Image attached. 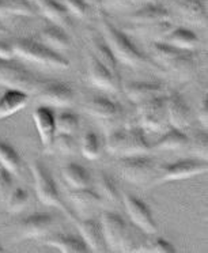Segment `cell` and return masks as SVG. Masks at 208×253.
Segmentation results:
<instances>
[{
    "instance_id": "obj_16",
    "label": "cell",
    "mask_w": 208,
    "mask_h": 253,
    "mask_svg": "<svg viewBox=\"0 0 208 253\" xmlns=\"http://www.w3.org/2000/svg\"><path fill=\"white\" fill-rule=\"evenodd\" d=\"M33 120L36 123V128L39 131L40 139L42 147L46 153L53 151V139L56 135L55 115L49 106H39L34 110Z\"/></svg>"
},
{
    "instance_id": "obj_1",
    "label": "cell",
    "mask_w": 208,
    "mask_h": 253,
    "mask_svg": "<svg viewBox=\"0 0 208 253\" xmlns=\"http://www.w3.org/2000/svg\"><path fill=\"white\" fill-rule=\"evenodd\" d=\"M151 52L157 66L171 72L180 82H189L200 71V57L195 50L178 49L165 41H155Z\"/></svg>"
},
{
    "instance_id": "obj_3",
    "label": "cell",
    "mask_w": 208,
    "mask_h": 253,
    "mask_svg": "<svg viewBox=\"0 0 208 253\" xmlns=\"http://www.w3.org/2000/svg\"><path fill=\"white\" fill-rule=\"evenodd\" d=\"M131 25L136 33L150 36L157 41L165 39L173 29L170 12L154 1L143 4L132 14Z\"/></svg>"
},
{
    "instance_id": "obj_28",
    "label": "cell",
    "mask_w": 208,
    "mask_h": 253,
    "mask_svg": "<svg viewBox=\"0 0 208 253\" xmlns=\"http://www.w3.org/2000/svg\"><path fill=\"white\" fill-rule=\"evenodd\" d=\"M166 44L184 50H195L199 45V37L192 30L185 28L171 29L165 37Z\"/></svg>"
},
{
    "instance_id": "obj_2",
    "label": "cell",
    "mask_w": 208,
    "mask_h": 253,
    "mask_svg": "<svg viewBox=\"0 0 208 253\" xmlns=\"http://www.w3.org/2000/svg\"><path fill=\"white\" fill-rule=\"evenodd\" d=\"M99 25L102 30V39L109 46L112 53L119 61V64L132 67V68H159L153 59H148L142 50L131 41L121 29L112 23L106 17H99Z\"/></svg>"
},
{
    "instance_id": "obj_40",
    "label": "cell",
    "mask_w": 208,
    "mask_h": 253,
    "mask_svg": "<svg viewBox=\"0 0 208 253\" xmlns=\"http://www.w3.org/2000/svg\"><path fill=\"white\" fill-rule=\"evenodd\" d=\"M12 174L4 168L0 166V202L6 203L10 193L14 189V180Z\"/></svg>"
},
{
    "instance_id": "obj_6",
    "label": "cell",
    "mask_w": 208,
    "mask_h": 253,
    "mask_svg": "<svg viewBox=\"0 0 208 253\" xmlns=\"http://www.w3.org/2000/svg\"><path fill=\"white\" fill-rule=\"evenodd\" d=\"M119 169L125 181L139 187H147L155 178H159L162 166L155 158L146 154L120 158Z\"/></svg>"
},
{
    "instance_id": "obj_35",
    "label": "cell",
    "mask_w": 208,
    "mask_h": 253,
    "mask_svg": "<svg viewBox=\"0 0 208 253\" xmlns=\"http://www.w3.org/2000/svg\"><path fill=\"white\" fill-rule=\"evenodd\" d=\"M83 157L88 161H97L101 155V146H99V139L91 131H88L83 135L82 143H81Z\"/></svg>"
},
{
    "instance_id": "obj_15",
    "label": "cell",
    "mask_w": 208,
    "mask_h": 253,
    "mask_svg": "<svg viewBox=\"0 0 208 253\" xmlns=\"http://www.w3.org/2000/svg\"><path fill=\"white\" fill-rule=\"evenodd\" d=\"M87 75L88 82L94 87L113 94L121 91V81H119L90 50H87Z\"/></svg>"
},
{
    "instance_id": "obj_32",
    "label": "cell",
    "mask_w": 208,
    "mask_h": 253,
    "mask_svg": "<svg viewBox=\"0 0 208 253\" xmlns=\"http://www.w3.org/2000/svg\"><path fill=\"white\" fill-rule=\"evenodd\" d=\"M56 132L75 135L81 126V119L74 112H64L57 119H55Z\"/></svg>"
},
{
    "instance_id": "obj_43",
    "label": "cell",
    "mask_w": 208,
    "mask_h": 253,
    "mask_svg": "<svg viewBox=\"0 0 208 253\" xmlns=\"http://www.w3.org/2000/svg\"><path fill=\"white\" fill-rule=\"evenodd\" d=\"M197 119L202 123L203 126H208V98L204 97L203 101L199 105V109H197Z\"/></svg>"
},
{
    "instance_id": "obj_47",
    "label": "cell",
    "mask_w": 208,
    "mask_h": 253,
    "mask_svg": "<svg viewBox=\"0 0 208 253\" xmlns=\"http://www.w3.org/2000/svg\"><path fill=\"white\" fill-rule=\"evenodd\" d=\"M1 252H4V249H3V248L0 247V253H1Z\"/></svg>"
},
{
    "instance_id": "obj_30",
    "label": "cell",
    "mask_w": 208,
    "mask_h": 253,
    "mask_svg": "<svg viewBox=\"0 0 208 253\" xmlns=\"http://www.w3.org/2000/svg\"><path fill=\"white\" fill-rule=\"evenodd\" d=\"M41 42L46 46H49L52 49L55 50H67L71 46V41L68 39L67 33L63 30L60 26H49V28H45L41 33Z\"/></svg>"
},
{
    "instance_id": "obj_12",
    "label": "cell",
    "mask_w": 208,
    "mask_h": 253,
    "mask_svg": "<svg viewBox=\"0 0 208 253\" xmlns=\"http://www.w3.org/2000/svg\"><path fill=\"white\" fill-rule=\"evenodd\" d=\"M36 94L37 98L49 108H70L75 102V91L71 86L59 81L42 82Z\"/></svg>"
},
{
    "instance_id": "obj_25",
    "label": "cell",
    "mask_w": 208,
    "mask_h": 253,
    "mask_svg": "<svg viewBox=\"0 0 208 253\" xmlns=\"http://www.w3.org/2000/svg\"><path fill=\"white\" fill-rule=\"evenodd\" d=\"M40 12L48 18L50 22L55 23L56 26L60 28H70L71 21H70V12L63 6V3H59L56 0H36Z\"/></svg>"
},
{
    "instance_id": "obj_26",
    "label": "cell",
    "mask_w": 208,
    "mask_h": 253,
    "mask_svg": "<svg viewBox=\"0 0 208 253\" xmlns=\"http://www.w3.org/2000/svg\"><path fill=\"white\" fill-rule=\"evenodd\" d=\"M188 144H189L188 135L182 129H177V128L171 126L169 131L151 147L157 151H175V150L185 149L188 147Z\"/></svg>"
},
{
    "instance_id": "obj_38",
    "label": "cell",
    "mask_w": 208,
    "mask_h": 253,
    "mask_svg": "<svg viewBox=\"0 0 208 253\" xmlns=\"http://www.w3.org/2000/svg\"><path fill=\"white\" fill-rule=\"evenodd\" d=\"M8 15L18 17H33L36 8L32 6L29 0H4Z\"/></svg>"
},
{
    "instance_id": "obj_36",
    "label": "cell",
    "mask_w": 208,
    "mask_h": 253,
    "mask_svg": "<svg viewBox=\"0 0 208 253\" xmlns=\"http://www.w3.org/2000/svg\"><path fill=\"white\" fill-rule=\"evenodd\" d=\"M29 203V193L23 188L18 187L12 189L7 199V211L11 214H19Z\"/></svg>"
},
{
    "instance_id": "obj_24",
    "label": "cell",
    "mask_w": 208,
    "mask_h": 253,
    "mask_svg": "<svg viewBox=\"0 0 208 253\" xmlns=\"http://www.w3.org/2000/svg\"><path fill=\"white\" fill-rule=\"evenodd\" d=\"M88 50L93 53L97 59H98L102 64H104L108 70H109L113 75H115L119 81H121V74L119 70V61L116 60V57L112 53V50L109 49V46L106 45L104 39L101 40L95 36H90L88 39Z\"/></svg>"
},
{
    "instance_id": "obj_20",
    "label": "cell",
    "mask_w": 208,
    "mask_h": 253,
    "mask_svg": "<svg viewBox=\"0 0 208 253\" xmlns=\"http://www.w3.org/2000/svg\"><path fill=\"white\" fill-rule=\"evenodd\" d=\"M177 11L189 25L197 28L207 26V1L206 0H177Z\"/></svg>"
},
{
    "instance_id": "obj_19",
    "label": "cell",
    "mask_w": 208,
    "mask_h": 253,
    "mask_svg": "<svg viewBox=\"0 0 208 253\" xmlns=\"http://www.w3.org/2000/svg\"><path fill=\"white\" fill-rule=\"evenodd\" d=\"M81 238L88 248V252H105L106 244H105L102 227L98 220L95 219H77L75 222Z\"/></svg>"
},
{
    "instance_id": "obj_29",
    "label": "cell",
    "mask_w": 208,
    "mask_h": 253,
    "mask_svg": "<svg viewBox=\"0 0 208 253\" xmlns=\"http://www.w3.org/2000/svg\"><path fill=\"white\" fill-rule=\"evenodd\" d=\"M63 178L66 182L72 188V189H82V188L90 187V173L84 166L79 165V164H68L63 168Z\"/></svg>"
},
{
    "instance_id": "obj_10",
    "label": "cell",
    "mask_w": 208,
    "mask_h": 253,
    "mask_svg": "<svg viewBox=\"0 0 208 253\" xmlns=\"http://www.w3.org/2000/svg\"><path fill=\"white\" fill-rule=\"evenodd\" d=\"M42 81L28 71L21 64L14 63V60H0V84L7 88H17L25 93L36 94Z\"/></svg>"
},
{
    "instance_id": "obj_17",
    "label": "cell",
    "mask_w": 208,
    "mask_h": 253,
    "mask_svg": "<svg viewBox=\"0 0 208 253\" xmlns=\"http://www.w3.org/2000/svg\"><path fill=\"white\" fill-rule=\"evenodd\" d=\"M166 116L173 128L184 131L191 126V109L181 94L170 93L166 97Z\"/></svg>"
},
{
    "instance_id": "obj_39",
    "label": "cell",
    "mask_w": 208,
    "mask_h": 253,
    "mask_svg": "<svg viewBox=\"0 0 208 253\" xmlns=\"http://www.w3.org/2000/svg\"><path fill=\"white\" fill-rule=\"evenodd\" d=\"M55 147L66 155L77 154V142L74 139V135L56 132L53 139V149Z\"/></svg>"
},
{
    "instance_id": "obj_34",
    "label": "cell",
    "mask_w": 208,
    "mask_h": 253,
    "mask_svg": "<svg viewBox=\"0 0 208 253\" xmlns=\"http://www.w3.org/2000/svg\"><path fill=\"white\" fill-rule=\"evenodd\" d=\"M133 252H153V253H174L175 248L173 244L165 238H155V240H147L142 241L135 247Z\"/></svg>"
},
{
    "instance_id": "obj_23",
    "label": "cell",
    "mask_w": 208,
    "mask_h": 253,
    "mask_svg": "<svg viewBox=\"0 0 208 253\" xmlns=\"http://www.w3.org/2000/svg\"><path fill=\"white\" fill-rule=\"evenodd\" d=\"M28 102V93H25L22 90H17V88H7L6 93L0 97V120L7 119L25 109Z\"/></svg>"
},
{
    "instance_id": "obj_45",
    "label": "cell",
    "mask_w": 208,
    "mask_h": 253,
    "mask_svg": "<svg viewBox=\"0 0 208 253\" xmlns=\"http://www.w3.org/2000/svg\"><path fill=\"white\" fill-rule=\"evenodd\" d=\"M7 17H10V15H8V12H7L6 3H4V0H0V18Z\"/></svg>"
},
{
    "instance_id": "obj_14",
    "label": "cell",
    "mask_w": 208,
    "mask_h": 253,
    "mask_svg": "<svg viewBox=\"0 0 208 253\" xmlns=\"http://www.w3.org/2000/svg\"><path fill=\"white\" fill-rule=\"evenodd\" d=\"M123 202H124L126 212L129 215L132 223L136 225L143 233L153 236L158 231V226L154 220L151 209L143 200L131 193H124Z\"/></svg>"
},
{
    "instance_id": "obj_13",
    "label": "cell",
    "mask_w": 208,
    "mask_h": 253,
    "mask_svg": "<svg viewBox=\"0 0 208 253\" xmlns=\"http://www.w3.org/2000/svg\"><path fill=\"white\" fill-rule=\"evenodd\" d=\"M207 161L203 160H182L162 166V171L159 176V182L181 181L195 176H200L207 173Z\"/></svg>"
},
{
    "instance_id": "obj_8",
    "label": "cell",
    "mask_w": 208,
    "mask_h": 253,
    "mask_svg": "<svg viewBox=\"0 0 208 253\" xmlns=\"http://www.w3.org/2000/svg\"><path fill=\"white\" fill-rule=\"evenodd\" d=\"M99 223L102 227L105 244L106 247H109L110 251L133 252L136 242L126 226V222L120 215L105 210L101 214Z\"/></svg>"
},
{
    "instance_id": "obj_4",
    "label": "cell",
    "mask_w": 208,
    "mask_h": 253,
    "mask_svg": "<svg viewBox=\"0 0 208 253\" xmlns=\"http://www.w3.org/2000/svg\"><path fill=\"white\" fill-rule=\"evenodd\" d=\"M140 126L116 128L106 135V150L108 153L119 158L146 155L153 151Z\"/></svg>"
},
{
    "instance_id": "obj_33",
    "label": "cell",
    "mask_w": 208,
    "mask_h": 253,
    "mask_svg": "<svg viewBox=\"0 0 208 253\" xmlns=\"http://www.w3.org/2000/svg\"><path fill=\"white\" fill-rule=\"evenodd\" d=\"M98 189L101 192V196L106 199L109 203L117 204L120 202V193H119L117 185H116V182L113 181V178L109 174L99 173Z\"/></svg>"
},
{
    "instance_id": "obj_44",
    "label": "cell",
    "mask_w": 208,
    "mask_h": 253,
    "mask_svg": "<svg viewBox=\"0 0 208 253\" xmlns=\"http://www.w3.org/2000/svg\"><path fill=\"white\" fill-rule=\"evenodd\" d=\"M15 53L12 50V45L7 44L4 41H0V60H14Z\"/></svg>"
},
{
    "instance_id": "obj_22",
    "label": "cell",
    "mask_w": 208,
    "mask_h": 253,
    "mask_svg": "<svg viewBox=\"0 0 208 253\" xmlns=\"http://www.w3.org/2000/svg\"><path fill=\"white\" fill-rule=\"evenodd\" d=\"M45 245L56 248L59 252L63 253H87L88 248L83 242L81 237L64 234V233H55L42 237Z\"/></svg>"
},
{
    "instance_id": "obj_11",
    "label": "cell",
    "mask_w": 208,
    "mask_h": 253,
    "mask_svg": "<svg viewBox=\"0 0 208 253\" xmlns=\"http://www.w3.org/2000/svg\"><path fill=\"white\" fill-rule=\"evenodd\" d=\"M139 126L144 132H159L167 124L166 97L159 95L136 105Z\"/></svg>"
},
{
    "instance_id": "obj_46",
    "label": "cell",
    "mask_w": 208,
    "mask_h": 253,
    "mask_svg": "<svg viewBox=\"0 0 208 253\" xmlns=\"http://www.w3.org/2000/svg\"><path fill=\"white\" fill-rule=\"evenodd\" d=\"M3 32H4V28H3V26H1V23H0V34L3 33Z\"/></svg>"
},
{
    "instance_id": "obj_31",
    "label": "cell",
    "mask_w": 208,
    "mask_h": 253,
    "mask_svg": "<svg viewBox=\"0 0 208 253\" xmlns=\"http://www.w3.org/2000/svg\"><path fill=\"white\" fill-rule=\"evenodd\" d=\"M0 166L11 173L12 176L18 177L21 174V157L17 150L4 140L0 139Z\"/></svg>"
},
{
    "instance_id": "obj_42",
    "label": "cell",
    "mask_w": 208,
    "mask_h": 253,
    "mask_svg": "<svg viewBox=\"0 0 208 253\" xmlns=\"http://www.w3.org/2000/svg\"><path fill=\"white\" fill-rule=\"evenodd\" d=\"M105 4L110 8L115 10H126V8H132V7L143 6L146 3L154 1V0H104Z\"/></svg>"
},
{
    "instance_id": "obj_41",
    "label": "cell",
    "mask_w": 208,
    "mask_h": 253,
    "mask_svg": "<svg viewBox=\"0 0 208 253\" xmlns=\"http://www.w3.org/2000/svg\"><path fill=\"white\" fill-rule=\"evenodd\" d=\"M61 3L67 8V11L77 18H84L88 11V7L84 0H61Z\"/></svg>"
},
{
    "instance_id": "obj_5",
    "label": "cell",
    "mask_w": 208,
    "mask_h": 253,
    "mask_svg": "<svg viewBox=\"0 0 208 253\" xmlns=\"http://www.w3.org/2000/svg\"><path fill=\"white\" fill-rule=\"evenodd\" d=\"M12 50L18 57L28 60L44 68H52L64 71L70 67V63L57 50L52 49L42 42L33 39H18L12 44Z\"/></svg>"
},
{
    "instance_id": "obj_18",
    "label": "cell",
    "mask_w": 208,
    "mask_h": 253,
    "mask_svg": "<svg viewBox=\"0 0 208 253\" xmlns=\"http://www.w3.org/2000/svg\"><path fill=\"white\" fill-rule=\"evenodd\" d=\"M53 226L52 215L37 212L26 216L19 226V237L22 240H34L48 236Z\"/></svg>"
},
{
    "instance_id": "obj_7",
    "label": "cell",
    "mask_w": 208,
    "mask_h": 253,
    "mask_svg": "<svg viewBox=\"0 0 208 253\" xmlns=\"http://www.w3.org/2000/svg\"><path fill=\"white\" fill-rule=\"evenodd\" d=\"M30 171H32V176H33L34 180V189H36L40 202L44 206H48V207L59 209L72 222H75L78 219L77 215L70 211L66 203L63 202L59 189H57V185H56L55 180H53L49 170H46V168L40 161H32L30 162Z\"/></svg>"
},
{
    "instance_id": "obj_27",
    "label": "cell",
    "mask_w": 208,
    "mask_h": 253,
    "mask_svg": "<svg viewBox=\"0 0 208 253\" xmlns=\"http://www.w3.org/2000/svg\"><path fill=\"white\" fill-rule=\"evenodd\" d=\"M68 198L74 203V206L82 212H84L88 209L99 207L104 204V198L98 192L93 191L90 187L82 188V189H74L68 193Z\"/></svg>"
},
{
    "instance_id": "obj_21",
    "label": "cell",
    "mask_w": 208,
    "mask_h": 253,
    "mask_svg": "<svg viewBox=\"0 0 208 253\" xmlns=\"http://www.w3.org/2000/svg\"><path fill=\"white\" fill-rule=\"evenodd\" d=\"M121 90H124L126 98L135 105L164 95L165 93L164 84L155 82H129L121 86Z\"/></svg>"
},
{
    "instance_id": "obj_37",
    "label": "cell",
    "mask_w": 208,
    "mask_h": 253,
    "mask_svg": "<svg viewBox=\"0 0 208 253\" xmlns=\"http://www.w3.org/2000/svg\"><path fill=\"white\" fill-rule=\"evenodd\" d=\"M191 153L199 160L207 161L208 158V133L206 131H197L193 138L189 139Z\"/></svg>"
},
{
    "instance_id": "obj_9",
    "label": "cell",
    "mask_w": 208,
    "mask_h": 253,
    "mask_svg": "<svg viewBox=\"0 0 208 253\" xmlns=\"http://www.w3.org/2000/svg\"><path fill=\"white\" fill-rule=\"evenodd\" d=\"M84 112L97 121L99 126H104L106 133L116 129L121 121L124 120L125 115L120 102L102 95H95L90 99L84 105Z\"/></svg>"
}]
</instances>
